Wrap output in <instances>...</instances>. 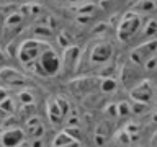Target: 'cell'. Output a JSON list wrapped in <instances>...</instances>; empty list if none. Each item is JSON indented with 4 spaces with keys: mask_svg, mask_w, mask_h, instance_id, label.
I'll list each match as a JSON object with an SVG mask.
<instances>
[{
    "mask_svg": "<svg viewBox=\"0 0 157 147\" xmlns=\"http://www.w3.org/2000/svg\"><path fill=\"white\" fill-rule=\"evenodd\" d=\"M71 2H87V0H71Z\"/></svg>",
    "mask_w": 157,
    "mask_h": 147,
    "instance_id": "cell-10",
    "label": "cell"
},
{
    "mask_svg": "<svg viewBox=\"0 0 157 147\" xmlns=\"http://www.w3.org/2000/svg\"><path fill=\"white\" fill-rule=\"evenodd\" d=\"M132 12H136L141 17L142 15H154L157 13V0H137Z\"/></svg>",
    "mask_w": 157,
    "mask_h": 147,
    "instance_id": "cell-7",
    "label": "cell"
},
{
    "mask_svg": "<svg viewBox=\"0 0 157 147\" xmlns=\"http://www.w3.org/2000/svg\"><path fill=\"white\" fill-rule=\"evenodd\" d=\"M62 67V61L61 57L57 56V52L49 46L48 49H44L36 61L33 64H29L28 69L29 70H34L39 75H56V74L61 70Z\"/></svg>",
    "mask_w": 157,
    "mask_h": 147,
    "instance_id": "cell-1",
    "label": "cell"
},
{
    "mask_svg": "<svg viewBox=\"0 0 157 147\" xmlns=\"http://www.w3.org/2000/svg\"><path fill=\"white\" fill-rule=\"evenodd\" d=\"M3 98H5V92L2 90V88H0V103L3 101Z\"/></svg>",
    "mask_w": 157,
    "mask_h": 147,
    "instance_id": "cell-9",
    "label": "cell"
},
{
    "mask_svg": "<svg viewBox=\"0 0 157 147\" xmlns=\"http://www.w3.org/2000/svg\"><path fill=\"white\" fill-rule=\"evenodd\" d=\"M26 131H28V134L31 136V137H34V139L41 137V136H43V124H41V121H39L38 118L28 119V123H26Z\"/></svg>",
    "mask_w": 157,
    "mask_h": 147,
    "instance_id": "cell-8",
    "label": "cell"
},
{
    "mask_svg": "<svg viewBox=\"0 0 157 147\" xmlns=\"http://www.w3.org/2000/svg\"><path fill=\"white\" fill-rule=\"evenodd\" d=\"M142 31V18L141 15H137L136 12H128L124 17L121 18L120 24H118V39L121 43H128L129 39H132L136 34H139Z\"/></svg>",
    "mask_w": 157,
    "mask_h": 147,
    "instance_id": "cell-2",
    "label": "cell"
},
{
    "mask_svg": "<svg viewBox=\"0 0 157 147\" xmlns=\"http://www.w3.org/2000/svg\"><path fill=\"white\" fill-rule=\"evenodd\" d=\"M3 147H17L18 144H21L25 141V131H21L20 127H12L7 129L0 137Z\"/></svg>",
    "mask_w": 157,
    "mask_h": 147,
    "instance_id": "cell-5",
    "label": "cell"
},
{
    "mask_svg": "<svg viewBox=\"0 0 157 147\" xmlns=\"http://www.w3.org/2000/svg\"><path fill=\"white\" fill-rule=\"evenodd\" d=\"M155 54H157V41L151 39V41H146L144 44L137 46L131 52V61L137 66H146L147 62L155 57Z\"/></svg>",
    "mask_w": 157,
    "mask_h": 147,
    "instance_id": "cell-4",
    "label": "cell"
},
{
    "mask_svg": "<svg viewBox=\"0 0 157 147\" xmlns=\"http://www.w3.org/2000/svg\"><path fill=\"white\" fill-rule=\"evenodd\" d=\"M48 47H49V44L39 41V39H26V41H23L21 46L18 47V59L28 67L29 64H33L39 56H41V52Z\"/></svg>",
    "mask_w": 157,
    "mask_h": 147,
    "instance_id": "cell-3",
    "label": "cell"
},
{
    "mask_svg": "<svg viewBox=\"0 0 157 147\" xmlns=\"http://www.w3.org/2000/svg\"><path fill=\"white\" fill-rule=\"evenodd\" d=\"M111 54H113V49L110 44L100 43L92 49V61L97 64H106L108 59L111 57Z\"/></svg>",
    "mask_w": 157,
    "mask_h": 147,
    "instance_id": "cell-6",
    "label": "cell"
}]
</instances>
